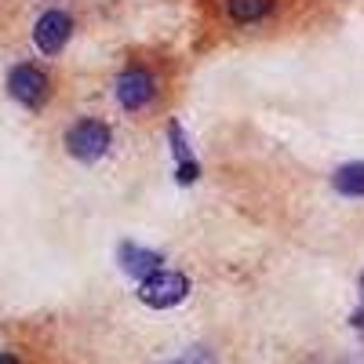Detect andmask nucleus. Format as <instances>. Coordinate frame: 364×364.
<instances>
[{
  "label": "nucleus",
  "mask_w": 364,
  "mask_h": 364,
  "mask_svg": "<svg viewBox=\"0 0 364 364\" xmlns=\"http://www.w3.org/2000/svg\"><path fill=\"white\" fill-rule=\"evenodd\" d=\"M186 295H190V281L182 277V273H171V269L149 273V277H142V284H139V299L146 302V306H154V310L178 306Z\"/></svg>",
  "instance_id": "obj_1"
},
{
  "label": "nucleus",
  "mask_w": 364,
  "mask_h": 364,
  "mask_svg": "<svg viewBox=\"0 0 364 364\" xmlns=\"http://www.w3.org/2000/svg\"><path fill=\"white\" fill-rule=\"evenodd\" d=\"M66 149H70V157H77L84 164L99 161L109 149V128L102 124V120H77V124L66 132Z\"/></svg>",
  "instance_id": "obj_2"
},
{
  "label": "nucleus",
  "mask_w": 364,
  "mask_h": 364,
  "mask_svg": "<svg viewBox=\"0 0 364 364\" xmlns=\"http://www.w3.org/2000/svg\"><path fill=\"white\" fill-rule=\"evenodd\" d=\"M8 91H11V99H18L22 106L41 109V106L48 102V95H51V84H48L44 70H37V66L26 63V66H15V70H11Z\"/></svg>",
  "instance_id": "obj_3"
},
{
  "label": "nucleus",
  "mask_w": 364,
  "mask_h": 364,
  "mask_svg": "<svg viewBox=\"0 0 364 364\" xmlns=\"http://www.w3.org/2000/svg\"><path fill=\"white\" fill-rule=\"evenodd\" d=\"M154 95H157V84L146 70L132 66V70H124L117 77V102L124 109H146L149 102H154Z\"/></svg>",
  "instance_id": "obj_4"
},
{
  "label": "nucleus",
  "mask_w": 364,
  "mask_h": 364,
  "mask_svg": "<svg viewBox=\"0 0 364 364\" xmlns=\"http://www.w3.org/2000/svg\"><path fill=\"white\" fill-rule=\"evenodd\" d=\"M70 33H73V18H70L66 11H48V15H41L37 26H33V44H37L44 55H58V51L66 48Z\"/></svg>",
  "instance_id": "obj_5"
},
{
  "label": "nucleus",
  "mask_w": 364,
  "mask_h": 364,
  "mask_svg": "<svg viewBox=\"0 0 364 364\" xmlns=\"http://www.w3.org/2000/svg\"><path fill=\"white\" fill-rule=\"evenodd\" d=\"M164 262L161 252H149V248H135V245H120V266H124V273H132V277H149V273H157Z\"/></svg>",
  "instance_id": "obj_6"
},
{
  "label": "nucleus",
  "mask_w": 364,
  "mask_h": 364,
  "mask_svg": "<svg viewBox=\"0 0 364 364\" xmlns=\"http://www.w3.org/2000/svg\"><path fill=\"white\" fill-rule=\"evenodd\" d=\"M269 11H273V0H226V15H230L237 26L262 22Z\"/></svg>",
  "instance_id": "obj_7"
},
{
  "label": "nucleus",
  "mask_w": 364,
  "mask_h": 364,
  "mask_svg": "<svg viewBox=\"0 0 364 364\" xmlns=\"http://www.w3.org/2000/svg\"><path fill=\"white\" fill-rule=\"evenodd\" d=\"M331 186H336L343 197H364V161L343 164L336 175H331Z\"/></svg>",
  "instance_id": "obj_8"
},
{
  "label": "nucleus",
  "mask_w": 364,
  "mask_h": 364,
  "mask_svg": "<svg viewBox=\"0 0 364 364\" xmlns=\"http://www.w3.org/2000/svg\"><path fill=\"white\" fill-rule=\"evenodd\" d=\"M197 171H200V168H197L193 161H178V182H193Z\"/></svg>",
  "instance_id": "obj_9"
},
{
  "label": "nucleus",
  "mask_w": 364,
  "mask_h": 364,
  "mask_svg": "<svg viewBox=\"0 0 364 364\" xmlns=\"http://www.w3.org/2000/svg\"><path fill=\"white\" fill-rule=\"evenodd\" d=\"M182 364H215V360H211V353H208V350H193V353H190V360H182Z\"/></svg>",
  "instance_id": "obj_10"
},
{
  "label": "nucleus",
  "mask_w": 364,
  "mask_h": 364,
  "mask_svg": "<svg viewBox=\"0 0 364 364\" xmlns=\"http://www.w3.org/2000/svg\"><path fill=\"white\" fill-rule=\"evenodd\" d=\"M0 364H18V360H15L11 353H0Z\"/></svg>",
  "instance_id": "obj_11"
}]
</instances>
